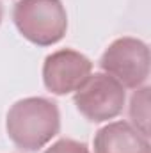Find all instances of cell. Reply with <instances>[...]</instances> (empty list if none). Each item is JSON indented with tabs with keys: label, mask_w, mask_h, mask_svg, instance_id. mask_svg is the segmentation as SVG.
<instances>
[{
	"label": "cell",
	"mask_w": 151,
	"mask_h": 153,
	"mask_svg": "<svg viewBox=\"0 0 151 153\" xmlns=\"http://www.w3.org/2000/svg\"><path fill=\"white\" fill-rule=\"evenodd\" d=\"M5 128L20 150L38 152L59 134V107L41 96L23 98L9 109Z\"/></svg>",
	"instance_id": "1"
},
{
	"label": "cell",
	"mask_w": 151,
	"mask_h": 153,
	"mask_svg": "<svg viewBox=\"0 0 151 153\" xmlns=\"http://www.w3.org/2000/svg\"><path fill=\"white\" fill-rule=\"evenodd\" d=\"M13 20L20 34L39 46L59 43L68 30V14L61 0H20Z\"/></svg>",
	"instance_id": "2"
},
{
	"label": "cell",
	"mask_w": 151,
	"mask_h": 153,
	"mask_svg": "<svg viewBox=\"0 0 151 153\" xmlns=\"http://www.w3.org/2000/svg\"><path fill=\"white\" fill-rule=\"evenodd\" d=\"M100 66L123 87L139 89L150 76V48L141 39L119 38L109 45Z\"/></svg>",
	"instance_id": "3"
},
{
	"label": "cell",
	"mask_w": 151,
	"mask_h": 153,
	"mask_svg": "<svg viewBox=\"0 0 151 153\" xmlns=\"http://www.w3.org/2000/svg\"><path fill=\"white\" fill-rule=\"evenodd\" d=\"M75 105L89 121L101 123L121 114L124 107V87L107 73H94L75 93Z\"/></svg>",
	"instance_id": "4"
},
{
	"label": "cell",
	"mask_w": 151,
	"mask_h": 153,
	"mask_svg": "<svg viewBox=\"0 0 151 153\" xmlns=\"http://www.w3.org/2000/svg\"><path fill=\"white\" fill-rule=\"evenodd\" d=\"M93 71V62L80 52L64 48L50 53L43 64V82L53 94H68L82 87Z\"/></svg>",
	"instance_id": "5"
},
{
	"label": "cell",
	"mask_w": 151,
	"mask_h": 153,
	"mask_svg": "<svg viewBox=\"0 0 151 153\" xmlns=\"http://www.w3.org/2000/svg\"><path fill=\"white\" fill-rule=\"evenodd\" d=\"M94 153H151L150 141L128 121H114L94 135Z\"/></svg>",
	"instance_id": "6"
},
{
	"label": "cell",
	"mask_w": 151,
	"mask_h": 153,
	"mask_svg": "<svg viewBox=\"0 0 151 153\" xmlns=\"http://www.w3.org/2000/svg\"><path fill=\"white\" fill-rule=\"evenodd\" d=\"M130 119L135 128L150 135V87H139L130 100Z\"/></svg>",
	"instance_id": "7"
},
{
	"label": "cell",
	"mask_w": 151,
	"mask_h": 153,
	"mask_svg": "<svg viewBox=\"0 0 151 153\" xmlns=\"http://www.w3.org/2000/svg\"><path fill=\"white\" fill-rule=\"evenodd\" d=\"M44 153H91V152L84 143H78V141H73V139H59Z\"/></svg>",
	"instance_id": "8"
},
{
	"label": "cell",
	"mask_w": 151,
	"mask_h": 153,
	"mask_svg": "<svg viewBox=\"0 0 151 153\" xmlns=\"http://www.w3.org/2000/svg\"><path fill=\"white\" fill-rule=\"evenodd\" d=\"M0 23H2V5H0Z\"/></svg>",
	"instance_id": "9"
}]
</instances>
